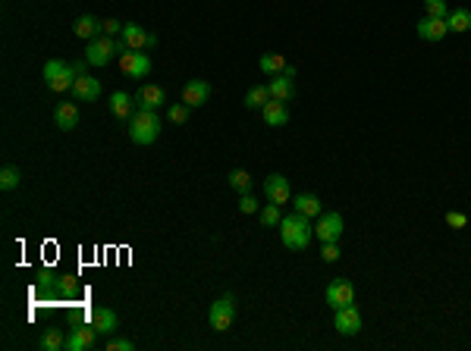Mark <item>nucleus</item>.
Masks as SVG:
<instances>
[{"mask_svg":"<svg viewBox=\"0 0 471 351\" xmlns=\"http://www.w3.org/2000/svg\"><path fill=\"white\" fill-rule=\"evenodd\" d=\"M311 235H314L311 217L289 213V217H283V223H280V239H283V245L289 248V251H302V248H308Z\"/></svg>","mask_w":471,"mask_h":351,"instance_id":"f257e3e1","label":"nucleus"},{"mask_svg":"<svg viewBox=\"0 0 471 351\" xmlns=\"http://www.w3.org/2000/svg\"><path fill=\"white\" fill-rule=\"evenodd\" d=\"M157 135H160V116H157V110H142L138 107L132 113V120H129V138L136 141V145H154Z\"/></svg>","mask_w":471,"mask_h":351,"instance_id":"f03ea898","label":"nucleus"},{"mask_svg":"<svg viewBox=\"0 0 471 351\" xmlns=\"http://www.w3.org/2000/svg\"><path fill=\"white\" fill-rule=\"evenodd\" d=\"M78 72L72 63H63V60H48L44 63V85H48L54 94H63V92H72Z\"/></svg>","mask_w":471,"mask_h":351,"instance_id":"7ed1b4c3","label":"nucleus"},{"mask_svg":"<svg viewBox=\"0 0 471 351\" xmlns=\"http://www.w3.org/2000/svg\"><path fill=\"white\" fill-rule=\"evenodd\" d=\"M236 320V295H220L214 304H211V310H207V323H211V330L217 332H227L229 326H233Z\"/></svg>","mask_w":471,"mask_h":351,"instance_id":"20e7f679","label":"nucleus"},{"mask_svg":"<svg viewBox=\"0 0 471 351\" xmlns=\"http://www.w3.org/2000/svg\"><path fill=\"white\" fill-rule=\"evenodd\" d=\"M116 54H120V50H116V38H110V35L85 41V63H92V66H107Z\"/></svg>","mask_w":471,"mask_h":351,"instance_id":"39448f33","label":"nucleus"},{"mask_svg":"<svg viewBox=\"0 0 471 351\" xmlns=\"http://www.w3.org/2000/svg\"><path fill=\"white\" fill-rule=\"evenodd\" d=\"M343 232H346V220L339 217L336 211L321 213L317 223H314V235H317L321 242H339L343 239Z\"/></svg>","mask_w":471,"mask_h":351,"instance_id":"423d86ee","label":"nucleus"},{"mask_svg":"<svg viewBox=\"0 0 471 351\" xmlns=\"http://www.w3.org/2000/svg\"><path fill=\"white\" fill-rule=\"evenodd\" d=\"M333 326H336L339 336H358V332H362V314H358L355 301L346 304V308H336Z\"/></svg>","mask_w":471,"mask_h":351,"instance_id":"0eeeda50","label":"nucleus"},{"mask_svg":"<svg viewBox=\"0 0 471 351\" xmlns=\"http://www.w3.org/2000/svg\"><path fill=\"white\" fill-rule=\"evenodd\" d=\"M267 88H271L273 100H283V104L286 100H293L295 98V66H286L280 76H273Z\"/></svg>","mask_w":471,"mask_h":351,"instance_id":"6e6552de","label":"nucleus"},{"mask_svg":"<svg viewBox=\"0 0 471 351\" xmlns=\"http://www.w3.org/2000/svg\"><path fill=\"white\" fill-rule=\"evenodd\" d=\"M264 195L271 204H277V207H283V204L293 201V189H289V179L280 173H271L264 179Z\"/></svg>","mask_w":471,"mask_h":351,"instance_id":"1a4fd4ad","label":"nucleus"},{"mask_svg":"<svg viewBox=\"0 0 471 351\" xmlns=\"http://www.w3.org/2000/svg\"><path fill=\"white\" fill-rule=\"evenodd\" d=\"M120 66L129 78H142L151 72V60L145 50H126V54H120Z\"/></svg>","mask_w":471,"mask_h":351,"instance_id":"9d476101","label":"nucleus"},{"mask_svg":"<svg viewBox=\"0 0 471 351\" xmlns=\"http://www.w3.org/2000/svg\"><path fill=\"white\" fill-rule=\"evenodd\" d=\"M324 295H327V304L330 308H346V304H352L355 301V286H352L349 279H333L327 286V292H324Z\"/></svg>","mask_w":471,"mask_h":351,"instance_id":"9b49d317","label":"nucleus"},{"mask_svg":"<svg viewBox=\"0 0 471 351\" xmlns=\"http://www.w3.org/2000/svg\"><path fill=\"white\" fill-rule=\"evenodd\" d=\"M123 41H126V47L129 50H145V47H151V44L157 41L154 35H148V32H145L142 25H136V22H126V25H123Z\"/></svg>","mask_w":471,"mask_h":351,"instance_id":"f8f14e48","label":"nucleus"},{"mask_svg":"<svg viewBox=\"0 0 471 351\" xmlns=\"http://www.w3.org/2000/svg\"><path fill=\"white\" fill-rule=\"evenodd\" d=\"M167 92L160 88V85H142L136 92V104L142 107V110H157V107H164L167 104Z\"/></svg>","mask_w":471,"mask_h":351,"instance_id":"ddd939ff","label":"nucleus"},{"mask_svg":"<svg viewBox=\"0 0 471 351\" xmlns=\"http://www.w3.org/2000/svg\"><path fill=\"white\" fill-rule=\"evenodd\" d=\"M446 32H450L446 19H437V16L418 19V38H424V41H440V38H446Z\"/></svg>","mask_w":471,"mask_h":351,"instance_id":"4468645a","label":"nucleus"},{"mask_svg":"<svg viewBox=\"0 0 471 351\" xmlns=\"http://www.w3.org/2000/svg\"><path fill=\"white\" fill-rule=\"evenodd\" d=\"M138 110L136 104V94H126V92H114L110 94V113L116 120H132V113Z\"/></svg>","mask_w":471,"mask_h":351,"instance_id":"2eb2a0df","label":"nucleus"},{"mask_svg":"<svg viewBox=\"0 0 471 351\" xmlns=\"http://www.w3.org/2000/svg\"><path fill=\"white\" fill-rule=\"evenodd\" d=\"M94 336H98V330H94L92 323H88V326H76V330H70V336H66V351H85V348H92Z\"/></svg>","mask_w":471,"mask_h":351,"instance_id":"dca6fc26","label":"nucleus"},{"mask_svg":"<svg viewBox=\"0 0 471 351\" xmlns=\"http://www.w3.org/2000/svg\"><path fill=\"white\" fill-rule=\"evenodd\" d=\"M207 98H211V85L201 82V78H192V82L182 85V104H189V107H201Z\"/></svg>","mask_w":471,"mask_h":351,"instance_id":"f3484780","label":"nucleus"},{"mask_svg":"<svg viewBox=\"0 0 471 351\" xmlns=\"http://www.w3.org/2000/svg\"><path fill=\"white\" fill-rule=\"evenodd\" d=\"M72 32H76L82 41H94V38H101L104 35V22L98 19V16H78L76 19V25H72Z\"/></svg>","mask_w":471,"mask_h":351,"instance_id":"a211bd4d","label":"nucleus"},{"mask_svg":"<svg viewBox=\"0 0 471 351\" xmlns=\"http://www.w3.org/2000/svg\"><path fill=\"white\" fill-rule=\"evenodd\" d=\"M261 116H264L267 126L280 129V126H286V123H289V107H286L283 100H273L271 98L264 107H261Z\"/></svg>","mask_w":471,"mask_h":351,"instance_id":"6ab92c4d","label":"nucleus"},{"mask_svg":"<svg viewBox=\"0 0 471 351\" xmlns=\"http://www.w3.org/2000/svg\"><path fill=\"white\" fill-rule=\"evenodd\" d=\"M72 98L76 100H98L101 98V82L94 76H78L76 85H72Z\"/></svg>","mask_w":471,"mask_h":351,"instance_id":"aec40b11","label":"nucleus"},{"mask_svg":"<svg viewBox=\"0 0 471 351\" xmlns=\"http://www.w3.org/2000/svg\"><path fill=\"white\" fill-rule=\"evenodd\" d=\"M54 123H57L60 132H72L78 126V107L72 100H63V104L54 110Z\"/></svg>","mask_w":471,"mask_h":351,"instance_id":"412c9836","label":"nucleus"},{"mask_svg":"<svg viewBox=\"0 0 471 351\" xmlns=\"http://www.w3.org/2000/svg\"><path fill=\"white\" fill-rule=\"evenodd\" d=\"M92 326L98 330V336H110V332L120 326V320H116V314L110 308H94L92 310Z\"/></svg>","mask_w":471,"mask_h":351,"instance_id":"4be33fe9","label":"nucleus"},{"mask_svg":"<svg viewBox=\"0 0 471 351\" xmlns=\"http://www.w3.org/2000/svg\"><path fill=\"white\" fill-rule=\"evenodd\" d=\"M295 213H302V217H321V198L311 195V191H305V195H295Z\"/></svg>","mask_w":471,"mask_h":351,"instance_id":"5701e85b","label":"nucleus"},{"mask_svg":"<svg viewBox=\"0 0 471 351\" xmlns=\"http://www.w3.org/2000/svg\"><path fill=\"white\" fill-rule=\"evenodd\" d=\"M54 292H57L60 301H72V298L78 295V282H76V276L57 273V286H54Z\"/></svg>","mask_w":471,"mask_h":351,"instance_id":"b1692460","label":"nucleus"},{"mask_svg":"<svg viewBox=\"0 0 471 351\" xmlns=\"http://www.w3.org/2000/svg\"><path fill=\"white\" fill-rule=\"evenodd\" d=\"M446 25H450V32H456V35L468 32V28H471V10H465V7L450 10V16H446Z\"/></svg>","mask_w":471,"mask_h":351,"instance_id":"393cba45","label":"nucleus"},{"mask_svg":"<svg viewBox=\"0 0 471 351\" xmlns=\"http://www.w3.org/2000/svg\"><path fill=\"white\" fill-rule=\"evenodd\" d=\"M41 348H44V351H60V348H66V336H63V330H60V326H50V330H44V336H41Z\"/></svg>","mask_w":471,"mask_h":351,"instance_id":"a878e982","label":"nucleus"},{"mask_svg":"<svg viewBox=\"0 0 471 351\" xmlns=\"http://www.w3.org/2000/svg\"><path fill=\"white\" fill-rule=\"evenodd\" d=\"M267 100H271V88H267V85H255V88L245 94V107H249V110H261Z\"/></svg>","mask_w":471,"mask_h":351,"instance_id":"bb28decb","label":"nucleus"},{"mask_svg":"<svg viewBox=\"0 0 471 351\" xmlns=\"http://www.w3.org/2000/svg\"><path fill=\"white\" fill-rule=\"evenodd\" d=\"M258 66H261V72H267V76H280L289 63H286L280 54H264L261 60H258Z\"/></svg>","mask_w":471,"mask_h":351,"instance_id":"cd10ccee","label":"nucleus"},{"mask_svg":"<svg viewBox=\"0 0 471 351\" xmlns=\"http://www.w3.org/2000/svg\"><path fill=\"white\" fill-rule=\"evenodd\" d=\"M258 220H261V226H267V229L283 223V217H280V207H277V204H271V201H267V207H261V211H258Z\"/></svg>","mask_w":471,"mask_h":351,"instance_id":"c85d7f7f","label":"nucleus"},{"mask_svg":"<svg viewBox=\"0 0 471 351\" xmlns=\"http://www.w3.org/2000/svg\"><path fill=\"white\" fill-rule=\"evenodd\" d=\"M19 182H22V173L16 167H3V169H0V189H3V191H13Z\"/></svg>","mask_w":471,"mask_h":351,"instance_id":"c756f323","label":"nucleus"},{"mask_svg":"<svg viewBox=\"0 0 471 351\" xmlns=\"http://www.w3.org/2000/svg\"><path fill=\"white\" fill-rule=\"evenodd\" d=\"M229 185H233L239 195H245V191L251 189V176L245 173V169H233V173H229Z\"/></svg>","mask_w":471,"mask_h":351,"instance_id":"7c9ffc66","label":"nucleus"},{"mask_svg":"<svg viewBox=\"0 0 471 351\" xmlns=\"http://www.w3.org/2000/svg\"><path fill=\"white\" fill-rule=\"evenodd\" d=\"M424 16L446 19V16H450V10H446V0H424Z\"/></svg>","mask_w":471,"mask_h":351,"instance_id":"2f4dec72","label":"nucleus"},{"mask_svg":"<svg viewBox=\"0 0 471 351\" xmlns=\"http://www.w3.org/2000/svg\"><path fill=\"white\" fill-rule=\"evenodd\" d=\"M189 110H192V107L182 104V100H179V104H170V110H167V120H170V123H186L189 120Z\"/></svg>","mask_w":471,"mask_h":351,"instance_id":"473e14b6","label":"nucleus"},{"mask_svg":"<svg viewBox=\"0 0 471 351\" xmlns=\"http://www.w3.org/2000/svg\"><path fill=\"white\" fill-rule=\"evenodd\" d=\"M321 257L327 264H336L339 260V242H321Z\"/></svg>","mask_w":471,"mask_h":351,"instance_id":"72a5a7b5","label":"nucleus"},{"mask_svg":"<svg viewBox=\"0 0 471 351\" xmlns=\"http://www.w3.org/2000/svg\"><path fill=\"white\" fill-rule=\"evenodd\" d=\"M446 226H450V229H465V226H468V217H465L462 211H450L446 213Z\"/></svg>","mask_w":471,"mask_h":351,"instance_id":"f704fd0d","label":"nucleus"},{"mask_svg":"<svg viewBox=\"0 0 471 351\" xmlns=\"http://www.w3.org/2000/svg\"><path fill=\"white\" fill-rule=\"evenodd\" d=\"M239 211H242V213H258V211H261V204H258L255 198L245 191V195H239Z\"/></svg>","mask_w":471,"mask_h":351,"instance_id":"c9c22d12","label":"nucleus"},{"mask_svg":"<svg viewBox=\"0 0 471 351\" xmlns=\"http://www.w3.org/2000/svg\"><path fill=\"white\" fill-rule=\"evenodd\" d=\"M123 25H126V22H120V19H104V35L120 38L123 35Z\"/></svg>","mask_w":471,"mask_h":351,"instance_id":"e433bc0d","label":"nucleus"},{"mask_svg":"<svg viewBox=\"0 0 471 351\" xmlns=\"http://www.w3.org/2000/svg\"><path fill=\"white\" fill-rule=\"evenodd\" d=\"M110 351H132L136 348V345L129 342V339H110V345H107Z\"/></svg>","mask_w":471,"mask_h":351,"instance_id":"4c0bfd02","label":"nucleus"}]
</instances>
